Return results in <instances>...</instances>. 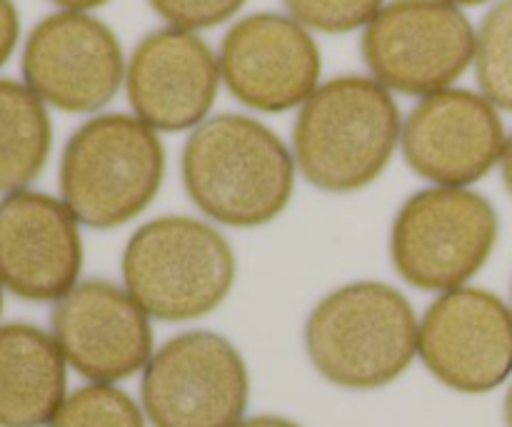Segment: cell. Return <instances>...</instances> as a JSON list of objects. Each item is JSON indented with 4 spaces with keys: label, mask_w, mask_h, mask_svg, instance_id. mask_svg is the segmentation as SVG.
<instances>
[{
    "label": "cell",
    "mask_w": 512,
    "mask_h": 427,
    "mask_svg": "<svg viewBox=\"0 0 512 427\" xmlns=\"http://www.w3.org/2000/svg\"><path fill=\"white\" fill-rule=\"evenodd\" d=\"M188 198L210 220L230 228H260L288 208L295 158L258 120L223 113L190 133L180 158Z\"/></svg>",
    "instance_id": "1"
},
{
    "label": "cell",
    "mask_w": 512,
    "mask_h": 427,
    "mask_svg": "<svg viewBox=\"0 0 512 427\" xmlns=\"http://www.w3.org/2000/svg\"><path fill=\"white\" fill-rule=\"evenodd\" d=\"M403 123L393 95L375 78L340 75L318 85L293 128V158L323 193L368 188L388 168Z\"/></svg>",
    "instance_id": "2"
},
{
    "label": "cell",
    "mask_w": 512,
    "mask_h": 427,
    "mask_svg": "<svg viewBox=\"0 0 512 427\" xmlns=\"http://www.w3.org/2000/svg\"><path fill=\"white\" fill-rule=\"evenodd\" d=\"M418 318L398 288L378 280L340 285L305 323V350L328 383L375 390L398 380L418 353Z\"/></svg>",
    "instance_id": "3"
},
{
    "label": "cell",
    "mask_w": 512,
    "mask_h": 427,
    "mask_svg": "<svg viewBox=\"0 0 512 427\" xmlns=\"http://www.w3.org/2000/svg\"><path fill=\"white\" fill-rule=\"evenodd\" d=\"M120 270L125 290L148 318L185 323L228 298L238 265L218 228L188 215H163L130 235Z\"/></svg>",
    "instance_id": "4"
},
{
    "label": "cell",
    "mask_w": 512,
    "mask_h": 427,
    "mask_svg": "<svg viewBox=\"0 0 512 427\" xmlns=\"http://www.w3.org/2000/svg\"><path fill=\"white\" fill-rule=\"evenodd\" d=\"M165 150L150 125L125 113L88 120L60 158V195L75 220L110 230L138 218L158 195Z\"/></svg>",
    "instance_id": "5"
},
{
    "label": "cell",
    "mask_w": 512,
    "mask_h": 427,
    "mask_svg": "<svg viewBox=\"0 0 512 427\" xmlns=\"http://www.w3.org/2000/svg\"><path fill=\"white\" fill-rule=\"evenodd\" d=\"M500 218L485 195L470 188L418 190L390 228V260L400 278L428 293L468 285L493 255Z\"/></svg>",
    "instance_id": "6"
},
{
    "label": "cell",
    "mask_w": 512,
    "mask_h": 427,
    "mask_svg": "<svg viewBox=\"0 0 512 427\" xmlns=\"http://www.w3.org/2000/svg\"><path fill=\"white\" fill-rule=\"evenodd\" d=\"M248 368L230 340L190 330L145 365L140 398L155 427H235L248 408Z\"/></svg>",
    "instance_id": "7"
},
{
    "label": "cell",
    "mask_w": 512,
    "mask_h": 427,
    "mask_svg": "<svg viewBox=\"0 0 512 427\" xmlns=\"http://www.w3.org/2000/svg\"><path fill=\"white\" fill-rule=\"evenodd\" d=\"M363 60L385 88L433 95L453 85L475 58V30L445 0H393L363 33Z\"/></svg>",
    "instance_id": "8"
},
{
    "label": "cell",
    "mask_w": 512,
    "mask_h": 427,
    "mask_svg": "<svg viewBox=\"0 0 512 427\" xmlns=\"http://www.w3.org/2000/svg\"><path fill=\"white\" fill-rule=\"evenodd\" d=\"M418 355L450 390L490 393L512 373V308L470 285L443 293L425 310Z\"/></svg>",
    "instance_id": "9"
},
{
    "label": "cell",
    "mask_w": 512,
    "mask_h": 427,
    "mask_svg": "<svg viewBox=\"0 0 512 427\" xmlns=\"http://www.w3.org/2000/svg\"><path fill=\"white\" fill-rule=\"evenodd\" d=\"M123 50L103 20L63 10L40 20L23 50L25 85L65 113H93L123 83Z\"/></svg>",
    "instance_id": "10"
},
{
    "label": "cell",
    "mask_w": 512,
    "mask_h": 427,
    "mask_svg": "<svg viewBox=\"0 0 512 427\" xmlns=\"http://www.w3.org/2000/svg\"><path fill=\"white\" fill-rule=\"evenodd\" d=\"M400 143L405 163L420 178L468 188L503 160L508 135L498 108L485 95L445 88L410 110Z\"/></svg>",
    "instance_id": "11"
},
{
    "label": "cell",
    "mask_w": 512,
    "mask_h": 427,
    "mask_svg": "<svg viewBox=\"0 0 512 427\" xmlns=\"http://www.w3.org/2000/svg\"><path fill=\"white\" fill-rule=\"evenodd\" d=\"M220 78L233 98L260 113H285L318 90L320 50L295 18L255 13L220 43Z\"/></svg>",
    "instance_id": "12"
},
{
    "label": "cell",
    "mask_w": 512,
    "mask_h": 427,
    "mask_svg": "<svg viewBox=\"0 0 512 427\" xmlns=\"http://www.w3.org/2000/svg\"><path fill=\"white\" fill-rule=\"evenodd\" d=\"M50 323L63 358L93 383H118L153 358L148 313L108 280L75 285L55 303Z\"/></svg>",
    "instance_id": "13"
},
{
    "label": "cell",
    "mask_w": 512,
    "mask_h": 427,
    "mask_svg": "<svg viewBox=\"0 0 512 427\" xmlns=\"http://www.w3.org/2000/svg\"><path fill=\"white\" fill-rule=\"evenodd\" d=\"M83 238L68 205L35 190L0 203V285L30 303L60 300L78 285Z\"/></svg>",
    "instance_id": "14"
},
{
    "label": "cell",
    "mask_w": 512,
    "mask_h": 427,
    "mask_svg": "<svg viewBox=\"0 0 512 427\" xmlns=\"http://www.w3.org/2000/svg\"><path fill=\"white\" fill-rule=\"evenodd\" d=\"M125 85L135 118L153 130L178 133L205 123L218 95L220 63L195 33L163 28L133 50Z\"/></svg>",
    "instance_id": "15"
},
{
    "label": "cell",
    "mask_w": 512,
    "mask_h": 427,
    "mask_svg": "<svg viewBox=\"0 0 512 427\" xmlns=\"http://www.w3.org/2000/svg\"><path fill=\"white\" fill-rule=\"evenodd\" d=\"M65 403V358L35 325L0 328V427L48 425Z\"/></svg>",
    "instance_id": "16"
},
{
    "label": "cell",
    "mask_w": 512,
    "mask_h": 427,
    "mask_svg": "<svg viewBox=\"0 0 512 427\" xmlns=\"http://www.w3.org/2000/svg\"><path fill=\"white\" fill-rule=\"evenodd\" d=\"M53 143L43 100L15 80H0V190L18 193L45 168Z\"/></svg>",
    "instance_id": "17"
},
{
    "label": "cell",
    "mask_w": 512,
    "mask_h": 427,
    "mask_svg": "<svg viewBox=\"0 0 512 427\" xmlns=\"http://www.w3.org/2000/svg\"><path fill=\"white\" fill-rule=\"evenodd\" d=\"M475 78L485 98L512 113V0L485 13L475 33Z\"/></svg>",
    "instance_id": "18"
},
{
    "label": "cell",
    "mask_w": 512,
    "mask_h": 427,
    "mask_svg": "<svg viewBox=\"0 0 512 427\" xmlns=\"http://www.w3.org/2000/svg\"><path fill=\"white\" fill-rule=\"evenodd\" d=\"M48 427H145L143 413L123 390L93 383L75 390Z\"/></svg>",
    "instance_id": "19"
},
{
    "label": "cell",
    "mask_w": 512,
    "mask_h": 427,
    "mask_svg": "<svg viewBox=\"0 0 512 427\" xmlns=\"http://www.w3.org/2000/svg\"><path fill=\"white\" fill-rule=\"evenodd\" d=\"M290 18L320 33H350L378 15L383 0H283Z\"/></svg>",
    "instance_id": "20"
},
{
    "label": "cell",
    "mask_w": 512,
    "mask_h": 427,
    "mask_svg": "<svg viewBox=\"0 0 512 427\" xmlns=\"http://www.w3.org/2000/svg\"><path fill=\"white\" fill-rule=\"evenodd\" d=\"M148 3L173 28L198 30L230 20L243 8L245 0H148Z\"/></svg>",
    "instance_id": "21"
},
{
    "label": "cell",
    "mask_w": 512,
    "mask_h": 427,
    "mask_svg": "<svg viewBox=\"0 0 512 427\" xmlns=\"http://www.w3.org/2000/svg\"><path fill=\"white\" fill-rule=\"evenodd\" d=\"M20 35V18L13 0H0V68L13 55L15 43Z\"/></svg>",
    "instance_id": "22"
},
{
    "label": "cell",
    "mask_w": 512,
    "mask_h": 427,
    "mask_svg": "<svg viewBox=\"0 0 512 427\" xmlns=\"http://www.w3.org/2000/svg\"><path fill=\"white\" fill-rule=\"evenodd\" d=\"M235 427H300V425L293 423V420L275 418V415H258V418L240 420Z\"/></svg>",
    "instance_id": "23"
},
{
    "label": "cell",
    "mask_w": 512,
    "mask_h": 427,
    "mask_svg": "<svg viewBox=\"0 0 512 427\" xmlns=\"http://www.w3.org/2000/svg\"><path fill=\"white\" fill-rule=\"evenodd\" d=\"M500 170H503L505 188H508V193L512 195V133L508 135V143H505L503 160H500Z\"/></svg>",
    "instance_id": "24"
},
{
    "label": "cell",
    "mask_w": 512,
    "mask_h": 427,
    "mask_svg": "<svg viewBox=\"0 0 512 427\" xmlns=\"http://www.w3.org/2000/svg\"><path fill=\"white\" fill-rule=\"evenodd\" d=\"M55 5H63V8L68 10H90V8H98V5H105L108 0H53Z\"/></svg>",
    "instance_id": "25"
},
{
    "label": "cell",
    "mask_w": 512,
    "mask_h": 427,
    "mask_svg": "<svg viewBox=\"0 0 512 427\" xmlns=\"http://www.w3.org/2000/svg\"><path fill=\"white\" fill-rule=\"evenodd\" d=\"M505 425L512 427V385H510L508 395H505Z\"/></svg>",
    "instance_id": "26"
},
{
    "label": "cell",
    "mask_w": 512,
    "mask_h": 427,
    "mask_svg": "<svg viewBox=\"0 0 512 427\" xmlns=\"http://www.w3.org/2000/svg\"><path fill=\"white\" fill-rule=\"evenodd\" d=\"M445 3H450V5H483V3H488V0H445Z\"/></svg>",
    "instance_id": "27"
},
{
    "label": "cell",
    "mask_w": 512,
    "mask_h": 427,
    "mask_svg": "<svg viewBox=\"0 0 512 427\" xmlns=\"http://www.w3.org/2000/svg\"><path fill=\"white\" fill-rule=\"evenodd\" d=\"M510 308H512V285H510Z\"/></svg>",
    "instance_id": "28"
},
{
    "label": "cell",
    "mask_w": 512,
    "mask_h": 427,
    "mask_svg": "<svg viewBox=\"0 0 512 427\" xmlns=\"http://www.w3.org/2000/svg\"><path fill=\"white\" fill-rule=\"evenodd\" d=\"M0 308H3V293H0Z\"/></svg>",
    "instance_id": "29"
}]
</instances>
